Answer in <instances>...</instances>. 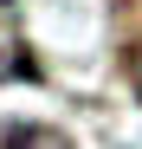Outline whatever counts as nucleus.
<instances>
[{
	"label": "nucleus",
	"instance_id": "nucleus-1",
	"mask_svg": "<svg viewBox=\"0 0 142 149\" xmlns=\"http://www.w3.org/2000/svg\"><path fill=\"white\" fill-rule=\"evenodd\" d=\"M7 149H71L58 130H45V123H13L7 130Z\"/></svg>",
	"mask_w": 142,
	"mask_h": 149
},
{
	"label": "nucleus",
	"instance_id": "nucleus-2",
	"mask_svg": "<svg viewBox=\"0 0 142 149\" xmlns=\"http://www.w3.org/2000/svg\"><path fill=\"white\" fill-rule=\"evenodd\" d=\"M7 78H32V52L13 33H0V84H7Z\"/></svg>",
	"mask_w": 142,
	"mask_h": 149
},
{
	"label": "nucleus",
	"instance_id": "nucleus-3",
	"mask_svg": "<svg viewBox=\"0 0 142 149\" xmlns=\"http://www.w3.org/2000/svg\"><path fill=\"white\" fill-rule=\"evenodd\" d=\"M123 71H129V84H136V91H142V33H136V39H129V52H123Z\"/></svg>",
	"mask_w": 142,
	"mask_h": 149
}]
</instances>
